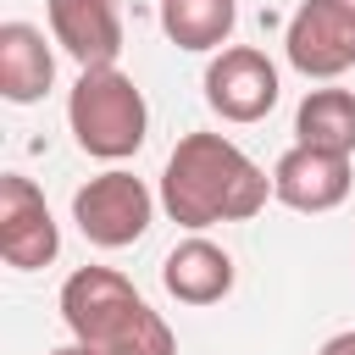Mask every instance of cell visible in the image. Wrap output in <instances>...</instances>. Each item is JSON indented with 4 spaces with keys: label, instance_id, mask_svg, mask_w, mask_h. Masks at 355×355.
Here are the masks:
<instances>
[{
    "label": "cell",
    "instance_id": "cell-1",
    "mask_svg": "<svg viewBox=\"0 0 355 355\" xmlns=\"http://www.w3.org/2000/svg\"><path fill=\"white\" fill-rule=\"evenodd\" d=\"M272 194V178L222 133H183L161 166V211L205 233L216 222H250Z\"/></svg>",
    "mask_w": 355,
    "mask_h": 355
},
{
    "label": "cell",
    "instance_id": "cell-2",
    "mask_svg": "<svg viewBox=\"0 0 355 355\" xmlns=\"http://www.w3.org/2000/svg\"><path fill=\"white\" fill-rule=\"evenodd\" d=\"M61 322L100 355H178L172 327L111 266H78L61 283Z\"/></svg>",
    "mask_w": 355,
    "mask_h": 355
},
{
    "label": "cell",
    "instance_id": "cell-3",
    "mask_svg": "<svg viewBox=\"0 0 355 355\" xmlns=\"http://www.w3.org/2000/svg\"><path fill=\"white\" fill-rule=\"evenodd\" d=\"M67 122L83 155L94 161H128L139 155L144 133H150V105L139 94V83L116 67H83L72 94H67Z\"/></svg>",
    "mask_w": 355,
    "mask_h": 355
},
{
    "label": "cell",
    "instance_id": "cell-4",
    "mask_svg": "<svg viewBox=\"0 0 355 355\" xmlns=\"http://www.w3.org/2000/svg\"><path fill=\"white\" fill-rule=\"evenodd\" d=\"M72 222H78V233H83L89 244H100V250H128V244H139V239L150 233V222H155V194H150L144 178L111 166V172L89 178V183L72 194Z\"/></svg>",
    "mask_w": 355,
    "mask_h": 355
},
{
    "label": "cell",
    "instance_id": "cell-5",
    "mask_svg": "<svg viewBox=\"0 0 355 355\" xmlns=\"http://www.w3.org/2000/svg\"><path fill=\"white\" fill-rule=\"evenodd\" d=\"M288 67L305 78H338L355 67V0H300L283 28Z\"/></svg>",
    "mask_w": 355,
    "mask_h": 355
},
{
    "label": "cell",
    "instance_id": "cell-6",
    "mask_svg": "<svg viewBox=\"0 0 355 355\" xmlns=\"http://www.w3.org/2000/svg\"><path fill=\"white\" fill-rule=\"evenodd\" d=\"M277 94H283L277 89V67L255 44H227L205 67V105L222 122H261L277 105Z\"/></svg>",
    "mask_w": 355,
    "mask_h": 355
},
{
    "label": "cell",
    "instance_id": "cell-7",
    "mask_svg": "<svg viewBox=\"0 0 355 355\" xmlns=\"http://www.w3.org/2000/svg\"><path fill=\"white\" fill-rule=\"evenodd\" d=\"M0 255L17 272H39L61 255V227H55L44 194L33 189V178H22V172L0 178Z\"/></svg>",
    "mask_w": 355,
    "mask_h": 355
},
{
    "label": "cell",
    "instance_id": "cell-8",
    "mask_svg": "<svg viewBox=\"0 0 355 355\" xmlns=\"http://www.w3.org/2000/svg\"><path fill=\"white\" fill-rule=\"evenodd\" d=\"M349 155H333V150H316V144H294L277 155L272 166V194L288 205V211H333L349 200Z\"/></svg>",
    "mask_w": 355,
    "mask_h": 355
},
{
    "label": "cell",
    "instance_id": "cell-9",
    "mask_svg": "<svg viewBox=\"0 0 355 355\" xmlns=\"http://www.w3.org/2000/svg\"><path fill=\"white\" fill-rule=\"evenodd\" d=\"M50 39L78 67H116L122 55V0H44Z\"/></svg>",
    "mask_w": 355,
    "mask_h": 355
},
{
    "label": "cell",
    "instance_id": "cell-10",
    "mask_svg": "<svg viewBox=\"0 0 355 355\" xmlns=\"http://www.w3.org/2000/svg\"><path fill=\"white\" fill-rule=\"evenodd\" d=\"M233 255L222 250V244H211V239H183L166 261H161V283H166V294L178 300V305H216V300H227L233 294Z\"/></svg>",
    "mask_w": 355,
    "mask_h": 355
},
{
    "label": "cell",
    "instance_id": "cell-11",
    "mask_svg": "<svg viewBox=\"0 0 355 355\" xmlns=\"http://www.w3.org/2000/svg\"><path fill=\"white\" fill-rule=\"evenodd\" d=\"M50 83H55V55L44 33L33 22H0V94L11 105H33L44 100Z\"/></svg>",
    "mask_w": 355,
    "mask_h": 355
},
{
    "label": "cell",
    "instance_id": "cell-12",
    "mask_svg": "<svg viewBox=\"0 0 355 355\" xmlns=\"http://www.w3.org/2000/svg\"><path fill=\"white\" fill-rule=\"evenodd\" d=\"M294 133H300V144L355 155V94L349 89H311L294 111Z\"/></svg>",
    "mask_w": 355,
    "mask_h": 355
},
{
    "label": "cell",
    "instance_id": "cell-13",
    "mask_svg": "<svg viewBox=\"0 0 355 355\" xmlns=\"http://www.w3.org/2000/svg\"><path fill=\"white\" fill-rule=\"evenodd\" d=\"M239 22V0H161V28L178 50H222Z\"/></svg>",
    "mask_w": 355,
    "mask_h": 355
},
{
    "label": "cell",
    "instance_id": "cell-14",
    "mask_svg": "<svg viewBox=\"0 0 355 355\" xmlns=\"http://www.w3.org/2000/svg\"><path fill=\"white\" fill-rule=\"evenodd\" d=\"M316 355H355V327H349V333H333V338H327Z\"/></svg>",
    "mask_w": 355,
    "mask_h": 355
},
{
    "label": "cell",
    "instance_id": "cell-15",
    "mask_svg": "<svg viewBox=\"0 0 355 355\" xmlns=\"http://www.w3.org/2000/svg\"><path fill=\"white\" fill-rule=\"evenodd\" d=\"M44 355H100V349H89L83 338H72V344H55V349H44Z\"/></svg>",
    "mask_w": 355,
    "mask_h": 355
}]
</instances>
